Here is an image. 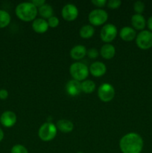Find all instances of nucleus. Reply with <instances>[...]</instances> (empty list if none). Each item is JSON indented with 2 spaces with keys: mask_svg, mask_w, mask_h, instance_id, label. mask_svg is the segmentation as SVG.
I'll return each instance as SVG.
<instances>
[{
  "mask_svg": "<svg viewBox=\"0 0 152 153\" xmlns=\"http://www.w3.org/2000/svg\"><path fill=\"white\" fill-rule=\"evenodd\" d=\"M37 10H38L39 15L44 19H48L53 16V8L50 4L47 3L37 8Z\"/></svg>",
  "mask_w": 152,
  "mask_h": 153,
  "instance_id": "6ab92c4d",
  "label": "nucleus"
},
{
  "mask_svg": "<svg viewBox=\"0 0 152 153\" xmlns=\"http://www.w3.org/2000/svg\"><path fill=\"white\" fill-rule=\"evenodd\" d=\"M32 29L38 34H43L49 29V24L46 19L43 18H37L32 22Z\"/></svg>",
  "mask_w": 152,
  "mask_h": 153,
  "instance_id": "ddd939ff",
  "label": "nucleus"
},
{
  "mask_svg": "<svg viewBox=\"0 0 152 153\" xmlns=\"http://www.w3.org/2000/svg\"><path fill=\"white\" fill-rule=\"evenodd\" d=\"M47 22L49 27H51V28H56V27H58V25H59L60 21L57 16H52V17L48 19Z\"/></svg>",
  "mask_w": 152,
  "mask_h": 153,
  "instance_id": "a878e982",
  "label": "nucleus"
},
{
  "mask_svg": "<svg viewBox=\"0 0 152 153\" xmlns=\"http://www.w3.org/2000/svg\"><path fill=\"white\" fill-rule=\"evenodd\" d=\"M57 128L63 133H69L72 131L74 125L72 123L68 120H60L57 122Z\"/></svg>",
  "mask_w": 152,
  "mask_h": 153,
  "instance_id": "a211bd4d",
  "label": "nucleus"
},
{
  "mask_svg": "<svg viewBox=\"0 0 152 153\" xmlns=\"http://www.w3.org/2000/svg\"><path fill=\"white\" fill-rule=\"evenodd\" d=\"M10 22V16L6 10H0V28L7 27Z\"/></svg>",
  "mask_w": 152,
  "mask_h": 153,
  "instance_id": "4be33fe9",
  "label": "nucleus"
},
{
  "mask_svg": "<svg viewBox=\"0 0 152 153\" xmlns=\"http://www.w3.org/2000/svg\"><path fill=\"white\" fill-rule=\"evenodd\" d=\"M118 30L113 24H106L101 28V32H100V37L103 42L109 43L116 38Z\"/></svg>",
  "mask_w": 152,
  "mask_h": 153,
  "instance_id": "6e6552de",
  "label": "nucleus"
},
{
  "mask_svg": "<svg viewBox=\"0 0 152 153\" xmlns=\"http://www.w3.org/2000/svg\"><path fill=\"white\" fill-rule=\"evenodd\" d=\"M16 115L14 112L11 111H6L1 114L0 117V123L1 125L7 128H10L13 126L16 123Z\"/></svg>",
  "mask_w": 152,
  "mask_h": 153,
  "instance_id": "9d476101",
  "label": "nucleus"
},
{
  "mask_svg": "<svg viewBox=\"0 0 152 153\" xmlns=\"http://www.w3.org/2000/svg\"><path fill=\"white\" fill-rule=\"evenodd\" d=\"M58 128L52 123H45L38 130V136L43 141L48 142L53 140L57 135Z\"/></svg>",
  "mask_w": 152,
  "mask_h": 153,
  "instance_id": "20e7f679",
  "label": "nucleus"
},
{
  "mask_svg": "<svg viewBox=\"0 0 152 153\" xmlns=\"http://www.w3.org/2000/svg\"><path fill=\"white\" fill-rule=\"evenodd\" d=\"M122 4V1L120 0H109L107 2V5L110 9L119 8Z\"/></svg>",
  "mask_w": 152,
  "mask_h": 153,
  "instance_id": "393cba45",
  "label": "nucleus"
},
{
  "mask_svg": "<svg viewBox=\"0 0 152 153\" xmlns=\"http://www.w3.org/2000/svg\"><path fill=\"white\" fill-rule=\"evenodd\" d=\"M91 2L98 7H103L107 4V1L106 0H92Z\"/></svg>",
  "mask_w": 152,
  "mask_h": 153,
  "instance_id": "cd10ccee",
  "label": "nucleus"
},
{
  "mask_svg": "<svg viewBox=\"0 0 152 153\" xmlns=\"http://www.w3.org/2000/svg\"><path fill=\"white\" fill-rule=\"evenodd\" d=\"M89 69L81 62L73 63L69 67V73L74 80L81 82L86 80L89 75Z\"/></svg>",
  "mask_w": 152,
  "mask_h": 153,
  "instance_id": "7ed1b4c3",
  "label": "nucleus"
},
{
  "mask_svg": "<svg viewBox=\"0 0 152 153\" xmlns=\"http://www.w3.org/2000/svg\"><path fill=\"white\" fill-rule=\"evenodd\" d=\"M116 54V49L114 46L110 43H105L103 45L100 50V55L106 60L112 59Z\"/></svg>",
  "mask_w": 152,
  "mask_h": 153,
  "instance_id": "dca6fc26",
  "label": "nucleus"
},
{
  "mask_svg": "<svg viewBox=\"0 0 152 153\" xmlns=\"http://www.w3.org/2000/svg\"><path fill=\"white\" fill-rule=\"evenodd\" d=\"M95 34V29L91 25H85L80 28L79 34L83 39L91 38Z\"/></svg>",
  "mask_w": 152,
  "mask_h": 153,
  "instance_id": "aec40b11",
  "label": "nucleus"
},
{
  "mask_svg": "<svg viewBox=\"0 0 152 153\" xmlns=\"http://www.w3.org/2000/svg\"><path fill=\"white\" fill-rule=\"evenodd\" d=\"M147 25H148V29L150 30V31L152 32V16H150L148 19V22H147Z\"/></svg>",
  "mask_w": 152,
  "mask_h": 153,
  "instance_id": "7c9ffc66",
  "label": "nucleus"
},
{
  "mask_svg": "<svg viewBox=\"0 0 152 153\" xmlns=\"http://www.w3.org/2000/svg\"><path fill=\"white\" fill-rule=\"evenodd\" d=\"M89 71L94 77H101L107 72V67L103 62L95 61L90 65Z\"/></svg>",
  "mask_w": 152,
  "mask_h": 153,
  "instance_id": "9b49d317",
  "label": "nucleus"
},
{
  "mask_svg": "<svg viewBox=\"0 0 152 153\" xmlns=\"http://www.w3.org/2000/svg\"><path fill=\"white\" fill-rule=\"evenodd\" d=\"M131 24L134 29L143 31L146 25V21L142 15L135 13L131 18Z\"/></svg>",
  "mask_w": 152,
  "mask_h": 153,
  "instance_id": "f3484780",
  "label": "nucleus"
},
{
  "mask_svg": "<svg viewBox=\"0 0 152 153\" xmlns=\"http://www.w3.org/2000/svg\"><path fill=\"white\" fill-rule=\"evenodd\" d=\"M7 97H8V92H7V90H0V100H6Z\"/></svg>",
  "mask_w": 152,
  "mask_h": 153,
  "instance_id": "c756f323",
  "label": "nucleus"
},
{
  "mask_svg": "<svg viewBox=\"0 0 152 153\" xmlns=\"http://www.w3.org/2000/svg\"><path fill=\"white\" fill-rule=\"evenodd\" d=\"M86 52H87V50L84 46L77 45L72 48V49L70 50V56L72 59L78 61V60H81L82 58H84L85 55H86Z\"/></svg>",
  "mask_w": 152,
  "mask_h": 153,
  "instance_id": "2eb2a0df",
  "label": "nucleus"
},
{
  "mask_svg": "<svg viewBox=\"0 0 152 153\" xmlns=\"http://www.w3.org/2000/svg\"><path fill=\"white\" fill-rule=\"evenodd\" d=\"M31 2H32L33 4H34V6H36L37 8H39V7L43 6L44 4H46L45 0H33Z\"/></svg>",
  "mask_w": 152,
  "mask_h": 153,
  "instance_id": "c85d7f7f",
  "label": "nucleus"
},
{
  "mask_svg": "<svg viewBox=\"0 0 152 153\" xmlns=\"http://www.w3.org/2000/svg\"><path fill=\"white\" fill-rule=\"evenodd\" d=\"M3 138H4V132L1 130V128H0V142L3 140Z\"/></svg>",
  "mask_w": 152,
  "mask_h": 153,
  "instance_id": "2f4dec72",
  "label": "nucleus"
},
{
  "mask_svg": "<svg viewBox=\"0 0 152 153\" xmlns=\"http://www.w3.org/2000/svg\"><path fill=\"white\" fill-rule=\"evenodd\" d=\"M77 153H84V152H77Z\"/></svg>",
  "mask_w": 152,
  "mask_h": 153,
  "instance_id": "473e14b6",
  "label": "nucleus"
},
{
  "mask_svg": "<svg viewBox=\"0 0 152 153\" xmlns=\"http://www.w3.org/2000/svg\"><path fill=\"white\" fill-rule=\"evenodd\" d=\"M119 36L124 41L130 42L134 40L137 37V33L134 28L125 26L121 28L120 31H119Z\"/></svg>",
  "mask_w": 152,
  "mask_h": 153,
  "instance_id": "4468645a",
  "label": "nucleus"
},
{
  "mask_svg": "<svg viewBox=\"0 0 152 153\" xmlns=\"http://www.w3.org/2000/svg\"><path fill=\"white\" fill-rule=\"evenodd\" d=\"M134 10L137 14H142L145 10V4L142 1H137L134 4Z\"/></svg>",
  "mask_w": 152,
  "mask_h": 153,
  "instance_id": "5701e85b",
  "label": "nucleus"
},
{
  "mask_svg": "<svg viewBox=\"0 0 152 153\" xmlns=\"http://www.w3.org/2000/svg\"><path fill=\"white\" fill-rule=\"evenodd\" d=\"M15 13L17 17L24 22L34 21L38 13V10L32 2H22L16 6Z\"/></svg>",
  "mask_w": 152,
  "mask_h": 153,
  "instance_id": "f03ea898",
  "label": "nucleus"
},
{
  "mask_svg": "<svg viewBox=\"0 0 152 153\" xmlns=\"http://www.w3.org/2000/svg\"><path fill=\"white\" fill-rule=\"evenodd\" d=\"M136 43L139 49L147 50L152 47V32L143 30L136 37Z\"/></svg>",
  "mask_w": 152,
  "mask_h": 153,
  "instance_id": "423d86ee",
  "label": "nucleus"
},
{
  "mask_svg": "<svg viewBox=\"0 0 152 153\" xmlns=\"http://www.w3.org/2000/svg\"><path fill=\"white\" fill-rule=\"evenodd\" d=\"M98 97L104 102H109L115 97V89L110 84L103 83L98 89Z\"/></svg>",
  "mask_w": 152,
  "mask_h": 153,
  "instance_id": "0eeeda50",
  "label": "nucleus"
},
{
  "mask_svg": "<svg viewBox=\"0 0 152 153\" xmlns=\"http://www.w3.org/2000/svg\"><path fill=\"white\" fill-rule=\"evenodd\" d=\"M62 17L66 21H74L78 16V9L75 4H66L61 10Z\"/></svg>",
  "mask_w": 152,
  "mask_h": 153,
  "instance_id": "1a4fd4ad",
  "label": "nucleus"
},
{
  "mask_svg": "<svg viewBox=\"0 0 152 153\" xmlns=\"http://www.w3.org/2000/svg\"><path fill=\"white\" fill-rule=\"evenodd\" d=\"M143 145L142 137L135 132L128 133L119 141V147L122 153H141Z\"/></svg>",
  "mask_w": 152,
  "mask_h": 153,
  "instance_id": "f257e3e1",
  "label": "nucleus"
},
{
  "mask_svg": "<svg viewBox=\"0 0 152 153\" xmlns=\"http://www.w3.org/2000/svg\"><path fill=\"white\" fill-rule=\"evenodd\" d=\"M66 90L68 95L71 97H77L82 91L81 83L78 81L72 79L67 82L66 85Z\"/></svg>",
  "mask_w": 152,
  "mask_h": 153,
  "instance_id": "f8f14e48",
  "label": "nucleus"
},
{
  "mask_svg": "<svg viewBox=\"0 0 152 153\" xmlns=\"http://www.w3.org/2000/svg\"><path fill=\"white\" fill-rule=\"evenodd\" d=\"M86 55L91 59H95V58H97L98 57L99 53H98V51L96 49H95V48H91V49H89L87 51Z\"/></svg>",
  "mask_w": 152,
  "mask_h": 153,
  "instance_id": "bb28decb",
  "label": "nucleus"
},
{
  "mask_svg": "<svg viewBox=\"0 0 152 153\" xmlns=\"http://www.w3.org/2000/svg\"><path fill=\"white\" fill-rule=\"evenodd\" d=\"M81 89L85 94H91L95 89V82L92 80H84L81 83Z\"/></svg>",
  "mask_w": 152,
  "mask_h": 153,
  "instance_id": "412c9836",
  "label": "nucleus"
},
{
  "mask_svg": "<svg viewBox=\"0 0 152 153\" xmlns=\"http://www.w3.org/2000/svg\"><path fill=\"white\" fill-rule=\"evenodd\" d=\"M10 153H28V149L21 144H16L12 147Z\"/></svg>",
  "mask_w": 152,
  "mask_h": 153,
  "instance_id": "b1692460",
  "label": "nucleus"
},
{
  "mask_svg": "<svg viewBox=\"0 0 152 153\" xmlns=\"http://www.w3.org/2000/svg\"><path fill=\"white\" fill-rule=\"evenodd\" d=\"M89 22L94 26H99L107 22L108 19V14L104 10L101 8L94 9L88 16Z\"/></svg>",
  "mask_w": 152,
  "mask_h": 153,
  "instance_id": "39448f33",
  "label": "nucleus"
}]
</instances>
